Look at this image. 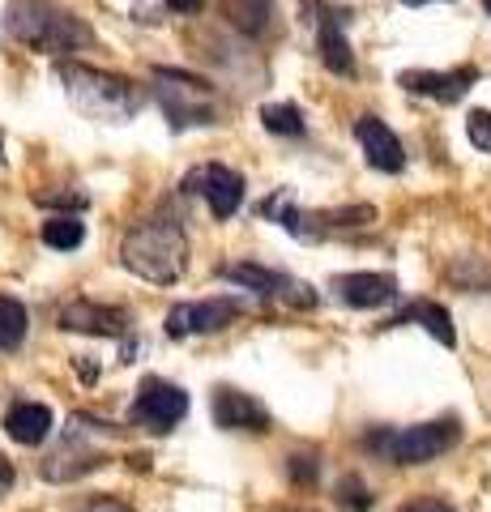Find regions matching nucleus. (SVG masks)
<instances>
[{
  "instance_id": "1",
  "label": "nucleus",
  "mask_w": 491,
  "mask_h": 512,
  "mask_svg": "<svg viewBox=\"0 0 491 512\" xmlns=\"http://www.w3.org/2000/svg\"><path fill=\"white\" fill-rule=\"evenodd\" d=\"M5 30L43 56H73L94 43V30L82 18H73L60 5H47V0H9Z\"/></svg>"
},
{
  "instance_id": "2",
  "label": "nucleus",
  "mask_w": 491,
  "mask_h": 512,
  "mask_svg": "<svg viewBox=\"0 0 491 512\" xmlns=\"http://www.w3.org/2000/svg\"><path fill=\"white\" fill-rule=\"evenodd\" d=\"M120 261L129 274L146 278L154 286H171L188 269V239L176 218H150L133 227L120 244Z\"/></svg>"
},
{
  "instance_id": "3",
  "label": "nucleus",
  "mask_w": 491,
  "mask_h": 512,
  "mask_svg": "<svg viewBox=\"0 0 491 512\" xmlns=\"http://www.w3.org/2000/svg\"><path fill=\"white\" fill-rule=\"evenodd\" d=\"M60 86L73 99L77 111H86L94 120H107V124H120V120H133L146 94L137 90V82L129 77H116V73H103V69H90V64H60Z\"/></svg>"
},
{
  "instance_id": "4",
  "label": "nucleus",
  "mask_w": 491,
  "mask_h": 512,
  "mask_svg": "<svg viewBox=\"0 0 491 512\" xmlns=\"http://www.w3.org/2000/svg\"><path fill=\"white\" fill-rule=\"evenodd\" d=\"M457 436H462L457 419H436L406 431H380V436H372V448H380L393 466H423V461H436L440 453H449Z\"/></svg>"
},
{
  "instance_id": "5",
  "label": "nucleus",
  "mask_w": 491,
  "mask_h": 512,
  "mask_svg": "<svg viewBox=\"0 0 491 512\" xmlns=\"http://www.w3.org/2000/svg\"><path fill=\"white\" fill-rule=\"evenodd\" d=\"M158 82V99L163 111L171 116V128H188V124H214V107H210V82L188 77L176 69H154Z\"/></svg>"
},
{
  "instance_id": "6",
  "label": "nucleus",
  "mask_w": 491,
  "mask_h": 512,
  "mask_svg": "<svg viewBox=\"0 0 491 512\" xmlns=\"http://www.w3.org/2000/svg\"><path fill=\"white\" fill-rule=\"evenodd\" d=\"M184 414H188V397H184L180 384H171L163 376H146L141 380V389H137V402H133L129 419L137 427L154 431V436H163V431L176 427Z\"/></svg>"
},
{
  "instance_id": "7",
  "label": "nucleus",
  "mask_w": 491,
  "mask_h": 512,
  "mask_svg": "<svg viewBox=\"0 0 491 512\" xmlns=\"http://www.w3.org/2000/svg\"><path fill=\"white\" fill-rule=\"evenodd\" d=\"M184 188L197 192V197H205V205H210L214 218H231L244 205V175L231 171L227 163H205L197 171H188Z\"/></svg>"
},
{
  "instance_id": "8",
  "label": "nucleus",
  "mask_w": 491,
  "mask_h": 512,
  "mask_svg": "<svg viewBox=\"0 0 491 512\" xmlns=\"http://www.w3.org/2000/svg\"><path fill=\"white\" fill-rule=\"evenodd\" d=\"M244 308L235 299H201V303H176L167 312V338H193V333H218L227 329Z\"/></svg>"
},
{
  "instance_id": "9",
  "label": "nucleus",
  "mask_w": 491,
  "mask_h": 512,
  "mask_svg": "<svg viewBox=\"0 0 491 512\" xmlns=\"http://www.w3.org/2000/svg\"><path fill=\"white\" fill-rule=\"evenodd\" d=\"M402 90L419 94V99H436V103H457L462 94L479 82V69L474 64H462V69H449V73H432V69H406L402 77Z\"/></svg>"
},
{
  "instance_id": "10",
  "label": "nucleus",
  "mask_w": 491,
  "mask_h": 512,
  "mask_svg": "<svg viewBox=\"0 0 491 512\" xmlns=\"http://www.w3.org/2000/svg\"><path fill=\"white\" fill-rule=\"evenodd\" d=\"M56 325L69 329V333H94V338H124V329H129V312L107 308V303L77 299V303H69V308H60Z\"/></svg>"
},
{
  "instance_id": "11",
  "label": "nucleus",
  "mask_w": 491,
  "mask_h": 512,
  "mask_svg": "<svg viewBox=\"0 0 491 512\" xmlns=\"http://www.w3.org/2000/svg\"><path fill=\"white\" fill-rule=\"evenodd\" d=\"M223 278L240 282V286H248V291H257V295H287L291 303H299V308H312V303H316L312 286L291 282L287 274H278V269H261V265H227V269H223Z\"/></svg>"
},
{
  "instance_id": "12",
  "label": "nucleus",
  "mask_w": 491,
  "mask_h": 512,
  "mask_svg": "<svg viewBox=\"0 0 491 512\" xmlns=\"http://www.w3.org/2000/svg\"><path fill=\"white\" fill-rule=\"evenodd\" d=\"M355 137H359V146L363 154H368V163L376 171H389V175H398L406 167V154H402V141L393 137V128L385 120H376V116H359L355 120Z\"/></svg>"
},
{
  "instance_id": "13",
  "label": "nucleus",
  "mask_w": 491,
  "mask_h": 512,
  "mask_svg": "<svg viewBox=\"0 0 491 512\" xmlns=\"http://www.w3.org/2000/svg\"><path fill=\"white\" fill-rule=\"evenodd\" d=\"M214 423L227 431H269V410L240 389H218L214 393Z\"/></svg>"
},
{
  "instance_id": "14",
  "label": "nucleus",
  "mask_w": 491,
  "mask_h": 512,
  "mask_svg": "<svg viewBox=\"0 0 491 512\" xmlns=\"http://www.w3.org/2000/svg\"><path fill=\"white\" fill-rule=\"evenodd\" d=\"M334 295L346 308H385V303L398 299V282L389 274H338Z\"/></svg>"
},
{
  "instance_id": "15",
  "label": "nucleus",
  "mask_w": 491,
  "mask_h": 512,
  "mask_svg": "<svg viewBox=\"0 0 491 512\" xmlns=\"http://www.w3.org/2000/svg\"><path fill=\"white\" fill-rule=\"evenodd\" d=\"M52 427H56L52 410L39 406V402H18V406H13V410L5 414V431H9V440H13V444H26V448L43 444L47 436H52Z\"/></svg>"
},
{
  "instance_id": "16",
  "label": "nucleus",
  "mask_w": 491,
  "mask_h": 512,
  "mask_svg": "<svg viewBox=\"0 0 491 512\" xmlns=\"http://www.w3.org/2000/svg\"><path fill=\"white\" fill-rule=\"evenodd\" d=\"M406 320H419V325L432 333L436 342H445V346H453L457 342V333H453V320H449V312L440 308V303H432V299H419V303H410V308H402L398 316L389 320V325H406Z\"/></svg>"
},
{
  "instance_id": "17",
  "label": "nucleus",
  "mask_w": 491,
  "mask_h": 512,
  "mask_svg": "<svg viewBox=\"0 0 491 512\" xmlns=\"http://www.w3.org/2000/svg\"><path fill=\"white\" fill-rule=\"evenodd\" d=\"M316 47H321L325 69H334V73H351V69H355L351 43L342 39V26H338L334 18H321V30H316Z\"/></svg>"
},
{
  "instance_id": "18",
  "label": "nucleus",
  "mask_w": 491,
  "mask_h": 512,
  "mask_svg": "<svg viewBox=\"0 0 491 512\" xmlns=\"http://www.w3.org/2000/svg\"><path fill=\"white\" fill-rule=\"evenodd\" d=\"M82 239H86V227H82V222H77L73 214H56V218L43 222V244L56 248V252L82 248Z\"/></svg>"
},
{
  "instance_id": "19",
  "label": "nucleus",
  "mask_w": 491,
  "mask_h": 512,
  "mask_svg": "<svg viewBox=\"0 0 491 512\" xmlns=\"http://www.w3.org/2000/svg\"><path fill=\"white\" fill-rule=\"evenodd\" d=\"M261 124L278 137H304V111H299L295 103H265Z\"/></svg>"
},
{
  "instance_id": "20",
  "label": "nucleus",
  "mask_w": 491,
  "mask_h": 512,
  "mask_svg": "<svg viewBox=\"0 0 491 512\" xmlns=\"http://www.w3.org/2000/svg\"><path fill=\"white\" fill-rule=\"evenodd\" d=\"M26 329H30V316L18 299H9V295H0V338H5V350H18L22 338H26Z\"/></svg>"
},
{
  "instance_id": "21",
  "label": "nucleus",
  "mask_w": 491,
  "mask_h": 512,
  "mask_svg": "<svg viewBox=\"0 0 491 512\" xmlns=\"http://www.w3.org/2000/svg\"><path fill=\"white\" fill-rule=\"evenodd\" d=\"M227 5V18L248 30V35H261V30L269 26V0H223Z\"/></svg>"
},
{
  "instance_id": "22",
  "label": "nucleus",
  "mask_w": 491,
  "mask_h": 512,
  "mask_svg": "<svg viewBox=\"0 0 491 512\" xmlns=\"http://www.w3.org/2000/svg\"><path fill=\"white\" fill-rule=\"evenodd\" d=\"M338 500H342L346 512H368L372 508V491L351 474V478H342V483H338Z\"/></svg>"
},
{
  "instance_id": "23",
  "label": "nucleus",
  "mask_w": 491,
  "mask_h": 512,
  "mask_svg": "<svg viewBox=\"0 0 491 512\" xmlns=\"http://www.w3.org/2000/svg\"><path fill=\"white\" fill-rule=\"evenodd\" d=\"M466 137H470V146H479L483 154H491V111H470V120H466Z\"/></svg>"
},
{
  "instance_id": "24",
  "label": "nucleus",
  "mask_w": 491,
  "mask_h": 512,
  "mask_svg": "<svg viewBox=\"0 0 491 512\" xmlns=\"http://www.w3.org/2000/svg\"><path fill=\"white\" fill-rule=\"evenodd\" d=\"M69 512H133L129 504H120V500H107V495H99V500H82V504H73Z\"/></svg>"
},
{
  "instance_id": "25",
  "label": "nucleus",
  "mask_w": 491,
  "mask_h": 512,
  "mask_svg": "<svg viewBox=\"0 0 491 512\" xmlns=\"http://www.w3.org/2000/svg\"><path fill=\"white\" fill-rule=\"evenodd\" d=\"M291 478H295V483H312V478H316V461L312 457H291Z\"/></svg>"
},
{
  "instance_id": "26",
  "label": "nucleus",
  "mask_w": 491,
  "mask_h": 512,
  "mask_svg": "<svg viewBox=\"0 0 491 512\" xmlns=\"http://www.w3.org/2000/svg\"><path fill=\"white\" fill-rule=\"evenodd\" d=\"M402 512H453L445 500H410Z\"/></svg>"
},
{
  "instance_id": "27",
  "label": "nucleus",
  "mask_w": 491,
  "mask_h": 512,
  "mask_svg": "<svg viewBox=\"0 0 491 512\" xmlns=\"http://www.w3.org/2000/svg\"><path fill=\"white\" fill-rule=\"evenodd\" d=\"M163 5H167V9H176V13H197L205 0H163Z\"/></svg>"
},
{
  "instance_id": "28",
  "label": "nucleus",
  "mask_w": 491,
  "mask_h": 512,
  "mask_svg": "<svg viewBox=\"0 0 491 512\" xmlns=\"http://www.w3.org/2000/svg\"><path fill=\"white\" fill-rule=\"evenodd\" d=\"M9 487H13V466H9V457H0V495Z\"/></svg>"
},
{
  "instance_id": "29",
  "label": "nucleus",
  "mask_w": 491,
  "mask_h": 512,
  "mask_svg": "<svg viewBox=\"0 0 491 512\" xmlns=\"http://www.w3.org/2000/svg\"><path fill=\"white\" fill-rule=\"evenodd\" d=\"M77 372H82V380H86V384H90V380H99V367L82 363V355H77Z\"/></svg>"
},
{
  "instance_id": "30",
  "label": "nucleus",
  "mask_w": 491,
  "mask_h": 512,
  "mask_svg": "<svg viewBox=\"0 0 491 512\" xmlns=\"http://www.w3.org/2000/svg\"><path fill=\"white\" fill-rule=\"evenodd\" d=\"M402 5H432V0H402Z\"/></svg>"
},
{
  "instance_id": "31",
  "label": "nucleus",
  "mask_w": 491,
  "mask_h": 512,
  "mask_svg": "<svg viewBox=\"0 0 491 512\" xmlns=\"http://www.w3.org/2000/svg\"><path fill=\"white\" fill-rule=\"evenodd\" d=\"M0 163H5V137H0Z\"/></svg>"
},
{
  "instance_id": "32",
  "label": "nucleus",
  "mask_w": 491,
  "mask_h": 512,
  "mask_svg": "<svg viewBox=\"0 0 491 512\" xmlns=\"http://www.w3.org/2000/svg\"><path fill=\"white\" fill-rule=\"evenodd\" d=\"M483 9H487V13H491V0H483Z\"/></svg>"
},
{
  "instance_id": "33",
  "label": "nucleus",
  "mask_w": 491,
  "mask_h": 512,
  "mask_svg": "<svg viewBox=\"0 0 491 512\" xmlns=\"http://www.w3.org/2000/svg\"><path fill=\"white\" fill-rule=\"evenodd\" d=\"M0 350H5V338H0Z\"/></svg>"
}]
</instances>
